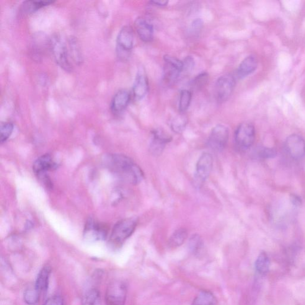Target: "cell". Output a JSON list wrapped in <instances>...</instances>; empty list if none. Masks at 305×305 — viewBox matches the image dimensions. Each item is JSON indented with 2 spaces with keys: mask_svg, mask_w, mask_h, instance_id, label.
Returning a JSON list of instances; mask_svg holds the SVG:
<instances>
[{
  "mask_svg": "<svg viewBox=\"0 0 305 305\" xmlns=\"http://www.w3.org/2000/svg\"><path fill=\"white\" fill-rule=\"evenodd\" d=\"M103 161L105 167L111 172L114 173L126 182L137 184L143 179L144 174L141 168L125 155H106Z\"/></svg>",
  "mask_w": 305,
  "mask_h": 305,
  "instance_id": "1",
  "label": "cell"
},
{
  "mask_svg": "<svg viewBox=\"0 0 305 305\" xmlns=\"http://www.w3.org/2000/svg\"><path fill=\"white\" fill-rule=\"evenodd\" d=\"M50 50L56 63L66 72H72L73 66L69 59V54L65 43L60 36L54 35L50 40Z\"/></svg>",
  "mask_w": 305,
  "mask_h": 305,
  "instance_id": "2",
  "label": "cell"
},
{
  "mask_svg": "<svg viewBox=\"0 0 305 305\" xmlns=\"http://www.w3.org/2000/svg\"><path fill=\"white\" fill-rule=\"evenodd\" d=\"M137 221L134 218L124 219L116 224L111 234V244L119 246L128 239L135 231Z\"/></svg>",
  "mask_w": 305,
  "mask_h": 305,
  "instance_id": "3",
  "label": "cell"
},
{
  "mask_svg": "<svg viewBox=\"0 0 305 305\" xmlns=\"http://www.w3.org/2000/svg\"><path fill=\"white\" fill-rule=\"evenodd\" d=\"M127 287L122 281H112L108 286L105 294L107 305H125Z\"/></svg>",
  "mask_w": 305,
  "mask_h": 305,
  "instance_id": "4",
  "label": "cell"
},
{
  "mask_svg": "<svg viewBox=\"0 0 305 305\" xmlns=\"http://www.w3.org/2000/svg\"><path fill=\"white\" fill-rule=\"evenodd\" d=\"M165 62L163 71V81L168 85L174 84L183 71V63L177 58L169 55L164 57Z\"/></svg>",
  "mask_w": 305,
  "mask_h": 305,
  "instance_id": "5",
  "label": "cell"
},
{
  "mask_svg": "<svg viewBox=\"0 0 305 305\" xmlns=\"http://www.w3.org/2000/svg\"><path fill=\"white\" fill-rule=\"evenodd\" d=\"M236 85V79L231 74H226L219 77L214 88L217 101L222 103L229 99Z\"/></svg>",
  "mask_w": 305,
  "mask_h": 305,
  "instance_id": "6",
  "label": "cell"
},
{
  "mask_svg": "<svg viewBox=\"0 0 305 305\" xmlns=\"http://www.w3.org/2000/svg\"><path fill=\"white\" fill-rule=\"evenodd\" d=\"M213 167V158L210 153L205 152L200 156L196 165L195 183L196 187H201L210 175Z\"/></svg>",
  "mask_w": 305,
  "mask_h": 305,
  "instance_id": "7",
  "label": "cell"
},
{
  "mask_svg": "<svg viewBox=\"0 0 305 305\" xmlns=\"http://www.w3.org/2000/svg\"><path fill=\"white\" fill-rule=\"evenodd\" d=\"M255 139V128L252 123L244 122L238 126L235 133V140L240 148H250L254 143Z\"/></svg>",
  "mask_w": 305,
  "mask_h": 305,
  "instance_id": "8",
  "label": "cell"
},
{
  "mask_svg": "<svg viewBox=\"0 0 305 305\" xmlns=\"http://www.w3.org/2000/svg\"><path fill=\"white\" fill-rule=\"evenodd\" d=\"M229 138V130L226 126L218 125L212 130L208 141L209 147L214 151H222Z\"/></svg>",
  "mask_w": 305,
  "mask_h": 305,
  "instance_id": "9",
  "label": "cell"
},
{
  "mask_svg": "<svg viewBox=\"0 0 305 305\" xmlns=\"http://www.w3.org/2000/svg\"><path fill=\"white\" fill-rule=\"evenodd\" d=\"M134 32L130 26H125L121 30L117 37L118 52L120 56L130 52L133 47Z\"/></svg>",
  "mask_w": 305,
  "mask_h": 305,
  "instance_id": "10",
  "label": "cell"
},
{
  "mask_svg": "<svg viewBox=\"0 0 305 305\" xmlns=\"http://www.w3.org/2000/svg\"><path fill=\"white\" fill-rule=\"evenodd\" d=\"M287 152L294 159L303 158L305 155V141L298 134H292L286 139Z\"/></svg>",
  "mask_w": 305,
  "mask_h": 305,
  "instance_id": "11",
  "label": "cell"
},
{
  "mask_svg": "<svg viewBox=\"0 0 305 305\" xmlns=\"http://www.w3.org/2000/svg\"><path fill=\"white\" fill-rule=\"evenodd\" d=\"M107 236V230L102 225L90 219L85 225L84 238L87 241L97 242L103 240Z\"/></svg>",
  "mask_w": 305,
  "mask_h": 305,
  "instance_id": "12",
  "label": "cell"
},
{
  "mask_svg": "<svg viewBox=\"0 0 305 305\" xmlns=\"http://www.w3.org/2000/svg\"><path fill=\"white\" fill-rule=\"evenodd\" d=\"M172 138L161 130H154L152 132L150 150L152 154L160 155L164 151L165 146L171 141Z\"/></svg>",
  "mask_w": 305,
  "mask_h": 305,
  "instance_id": "13",
  "label": "cell"
},
{
  "mask_svg": "<svg viewBox=\"0 0 305 305\" xmlns=\"http://www.w3.org/2000/svg\"><path fill=\"white\" fill-rule=\"evenodd\" d=\"M149 91V81L145 71L141 69L138 72L134 81L133 94L137 100H141Z\"/></svg>",
  "mask_w": 305,
  "mask_h": 305,
  "instance_id": "14",
  "label": "cell"
},
{
  "mask_svg": "<svg viewBox=\"0 0 305 305\" xmlns=\"http://www.w3.org/2000/svg\"><path fill=\"white\" fill-rule=\"evenodd\" d=\"M130 99V92L126 90H120L113 98L110 105L111 110L114 114H120L127 107Z\"/></svg>",
  "mask_w": 305,
  "mask_h": 305,
  "instance_id": "15",
  "label": "cell"
},
{
  "mask_svg": "<svg viewBox=\"0 0 305 305\" xmlns=\"http://www.w3.org/2000/svg\"><path fill=\"white\" fill-rule=\"evenodd\" d=\"M135 28L139 38L144 42H151L153 39V27L143 17H138L136 20Z\"/></svg>",
  "mask_w": 305,
  "mask_h": 305,
  "instance_id": "16",
  "label": "cell"
},
{
  "mask_svg": "<svg viewBox=\"0 0 305 305\" xmlns=\"http://www.w3.org/2000/svg\"><path fill=\"white\" fill-rule=\"evenodd\" d=\"M55 163L49 154H45L36 160L33 165V170L38 177L46 175V172L55 168Z\"/></svg>",
  "mask_w": 305,
  "mask_h": 305,
  "instance_id": "17",
  "label": "cell"
},
{
  "mask_svg": "<svg viewBox=\"0 0 305 305\" xmlns=\"http://www.w3.org/2000/svg\"><path fill=\"white\" fill-rule=\"evenodd\" d=\"M258 64L257 59L254 56H247L238 68L237 76L241 79L249 76L257 70Z\"/></svg>",
  "mask_w": 305,
  "mask_h": 305,
  "instance_id": "18",
  "label": "cell"
},
{
  "mask_svg": "<svg viewBox=\"0 0 305 305\" xmlns=\"http://www.w3.org/2000/svg\"><path fill=\"white\" fill-rule=\"evenodd\" d=\"M51 273V269L47 265L41 269L38 274L34 287L40 294L46 293L48 290Z\"/></svg>",
  "mask_w": 305,
  "mask_h": 305,
  "instance_id": "19",
  "label": "cell"
},
{
  "mask_svg": "<svg viewBox=\"0 0 305 305\" xmlns=\"http://www.w3.org/2000/svg\"><path fill=\"white\" fill-rule=\"evenodd\" d=\"M53 3L52 1H26L22 4L21 11L23 14L30 15Z\"/></svg>",
  "mask_w": 305,
  "mask_h": 305,
  "instance_id": "20",
  "label": "cell"
},
{
  "mask_svg": "<svg viewBox=\"0 0 305 305\" xmlns=\"http://www.w3.org/2000/svg\"><path fill=\"white\" fill-rule=\"evenodd\" d=\"M46 46H50V40L46 41L43 35H38L33 41L32 46V53L33 58L37 59L41 58L43 52L45 51Z\"/></svg>",
  "mask_w": 305,
  "mask_h": 305,
  "instance_id": "21",
  "label": "cell"
},
{
  "mask_svg": "<svg viewBox=\"0 0 305 305\" xmlns=\"http://www.w3.org/2000/svg\"><path fill=\"white\" fill-rule=\"evenodd\" d=\"M217 300L212 292L201 291L196 297L191 305H215Z\"/></svg>",
  "mask_w": 305,
  "mask_h": 305,
  "instance_id": "22",
  "label": "cell"
},
{
  "mask_svg": "<svg viewBox=\"0 0 305 305\" xmlns=\"http://www.w3.org/2000/svg\"><path fill=\"white\" fill-rule=\"evenodd\" d=\"M188 232L184 229H180L174 232L169 240V247L176 248L180 247L187 239Z\"/></svg>",
  "mask_w": 305,
  "mask_h": 305,
  "instance_id": "23",
  "label": "cell"
},
{
  "mask_svg": "<svg viewBox=\"0 0 305 305\" xmlns=\"http://www.w3.org/2000/svg\"><path fill=\"white\" fill-rule=\"evenodd\" d=\"M187 123V118L183 113H181L173 119L170 123V127L175 133L180 134L185 130Z\"/></svg>",
  "mask_w": 305,
  "mask_h": 305,
  "instance_id": "24",
  "label": "cell"
},
{
  "mask_svg": "<svg viewBox=\"0 0 305 305\" xmlns=\"http://www.w3.org/2000/svg\"><path fill=\"white\" fill-rule=\"evenodd\" d=\"M69 45L72 58L76 63H81L82 61V55L81 48L76 39L74 37L69 38Z\"/></svg>",
  "mask_w": 305,
  "mask_h": 305,
  "instance_id": "25",
  "label": "cell"
},
{
  "mask_svg": "<svg viewBox=\"0 0 305 305\" xmlns=\"http://www.w3.org/2000/svg\"><path fill=\"white\" fill-rule=\"evenodd\" d=\"M255 267L258 273L261 275H264L268 273L270 267V260L265 253H261L258 257Z\"/></svg>",
  "mask_w": 305,
  "mask_h": 305,
  "instance_id": "26",
  "label": "cell"
},
{
  "mask_svg": "<svg viewBox=\"0 0 305 305\" xmlns=\"http://www.w3.org/2000/svg\"><path fill=\"white\" fill-rule=\"evenodd\" d=\"M192 99V93L189 90H183L180 92L179 100V110L181 113H183L189 107Z\"/></svg>",
  "mask_w": 305,
  "mask_h": 305,
  "instance_id": "27",
  "label": "cell"
},
{
  "mask_svg": "<svg viewBox=\"0 0 305 305\" xmlns=\"http://www.w3.org/2000/svg\"><path fill=\"white\" fill-rule=\"evenodd\" d=\"M41 294L34 288H29L25 290L24 293V301L28 305H35L37 304L40 299Z\"/></svg>",
  "mask_w": 305,
  "mask_h": 305,
  "instance_id": "28",
  "label": "cell"
},
{
  "mask_svg": "<svg viewBox=\"0 0 305 305\" xmlns=\"http://www.w3.org/2000/svg\"><path fill=\"white\" fill-rule=\"evenodd\" d=\"M209 80V74L206 72H203L199 74L194 79L192 82L193 89L196 90H200L203 89L208 84Z\"/></svg>",
  "mask_w": 305,
  "mask_h": 305,
  "instance_id": "29",
  "label": "cell"
},
{
  "mask_svg": "<svg viewBox=\"0 0 305 305\" xmlns=\"http://www.w3.org/2000/svg\"><path fill=\"white\" fill-rule=\"evenodd\" d=\"M203 241L198 234L194 235L189 240V247L194 254L198 255L203 248Z\"/></svg>",
  "mask_w": 305,
  "mask_h": 305,
  "instance_id": "30",
  "label": "cell"
},
{
  "mask_svg": "<svg viewBox=\"0 0 305 305\" xmlns=\"http://www.w3.org/2000/svg\"><path fill=\"white\" fill-rule=\"evenodd\" d=\"M14 125L11 122H5L2 123L0 128V141L1 143L6 141L11 136L14 131Z\"/></svg>",
  "mask_w": 305,
  "mask_h": 305,
  "instance_id": "31",
  "label": "cell"
},
{
  "mask_svg": "<svg viewBox=\"0 0 305 305\" xmlns=\"http://www.w3.org/2000/svg\"><path fill=\"white\" fill-rule=\"evenodd\" d=\"M99 298V292L95 289H92L84 296L81 305H95Z\"/></svg>",
  "mask_w": 305,
  "mask_h": 305,
  "instance_id": "32",
  "label": "cell"
},
{
  "mask_svg": "<svg viewBox=\"0 0 305 305\" xmlns=\"http://www.w3.org/2000/svg\"><path fill=\"white\" fill-rule=\"evenodd\" d=\"M258 154L262 158L269 159L273 158L276 156V152L275 149L262 147V148L258 150Z\"/></svg>",
  "mask_w": 305,
  "mask_h": 305,
  "instance_id": "33",
  "label": "cell"
},
{
  "mask_svg": "<svg viewBox=\"0 0 305 305\" xmlns=\"http://www.w3.org/2000/svg\"><path fill=\"white\" fill-rule=\"evenodd\" d=\"M203 27V22L201 19H197L191 24L190 30L191 32L194 35H198L200 33L201 30Z\"/></svg>",
  "mask_w": 305,
  "mask_h": 305,
  "instance_id": "34",
  "label": "cell"
},
{
  "mask_svg": "<svg viewBox=\"0 0 305 305\" xmlns=\"http://www.w3.org/2000/svg\"><path fill=\"white\" fill-rule=\"evenodd\" d=\"M183 71L186 72H190L192 71L195 67V62L193 57L188 56L185 58L183 61Z\"/></svg>",
  "mask_w": 305,
  "mask_h": 305,
  "instance_id": "35",
  "label": "cell"
},
{
  "mask_svg": "<svg viewBox=\"0 0 305 305\" xmlns=\"http://www.w3.org/2000/svg\"><path fill=\"white\" fill-rule=\"evenodd\" d=\"M43 305H64L63 299L59 296L50 297Z\"/></svg>",
  "mask_w": 305,
  "mask_h": 305,
  "instance_id": "36",
  "label": "cell"
},
{
  "mask_svg": "<svg viewBox=\"0 0 305 305\" xmlns=\"http://www.w3.org/2000/svg\"><path fill=\"white\" fill-rule=\"evenodd\" d=\"M291 202L294 206H300L302 205V199L298 196L292 195L290 198Z\"/></svg>",
  "mask_w": 305,
  "mask_h": 305,
  "instance_id": "37",
  "label": "cell"
},
{
  "mask_svg": "<svg viewBox=\"0 0 305 305\" xmlns=\"http://www.w3.org/2000/svg\"><path fill=\"white\" fill-rule=\"evenodd\" d=\"M150 3H151L152 5H153V6L161 7H165V6H167L168 1H150Z\"/></svg>",
  "mask_w": 305,
  "mask_h": 305,
  "instance_id": "38",
  "label": "cell"
}]
</instances>
